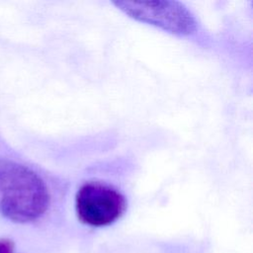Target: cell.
<instances>
[{
    "label": "cell",
    "instance_id": "cell-1",
    "mask_svg": "<svg viewBox=\"0 0 253 253\" xmlns=\"http://www.w3.org/2000/svg\"><path fill=\"white\" fill-rule=\"evenodd\" d=\"M43 180L29 167L0 158V213L16 223H28L42 216L49 206Z\"/></svg>",
    "mask_w": 253,
    "mask_h": 253
},
{
    "label": "cell",
    "instance_id": "cell-2",
    "mask_svg": "<svg viewBox=\"0 0 253 253\" xmlns=\"http://www.w3.org/2000/svg\"><path fill=\"white\" fill-rule=\"evenodd\" d=\"M126 210L125 196L117 188L103 182H87L75 195L77 218L91 227H103L116 222Z\"/></svg>",
    "mask_w": 253,
    "mask_h": 253
},
{
    "label": "cell",
    "instance_id": "cell-3",
    "mask_svg": "<svg viewBox=\"0 0 253 253\" xmlns=\"http://www.w3.org/2000/svg\"><path fill=\"white\" fill-rule=\"evenodd\" d=\"M125 5L123 9L141 21L148 22L152 25L163 27L166 30L174 31L175 33H189L193 29L194 23L189 13L179 8L173 14L165 17L161 16L155 6V3H120Z\"/></svg>",
    "mask_w": 253,
    "mask_h": 253
},
{
    "label": "cell",
    "instance_id": "cell-4",
    "mask_svg": "<svg viewBox=\"0 0 253 253\" xmlns=\"http://www.w3.org/2000/svg\"><path fill=\"white\" fill-rule=\"evenodd\" d=\"M0 253H16L14 241L10 238L0 237Z\"/></svg>",
    "mask_w": 253,
    "mask_h": 253
}]
</instances>
